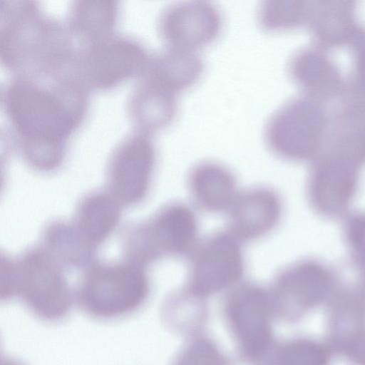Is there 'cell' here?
Returning a JSON list of instances; mask_svg holds the SVG:
<instances>
[{
    "label": "cell",
    "mask_w": 365,
    "mask_h": 365,
    "mask_svg": "<svg viewBox=\"0 0 365 365\" xmlns=\"http://www.w3.org/2000/svg\"><path fill=\"white\" fill-rule=\"evenodd\" d=\"M88 91L71 70L11 75L1 86L9 137L29 166L47 172L61 165L68 141L86 118Z\"/></svg>",
    "instance_id": "cell-1"
},
{
    "label": "cell",
    "mask_w": 365,
    "mask_h": 365,
    "mask_svg": "<svg viewBox=\"0 0 365 365\" xmlns=\"http://www.w3.org/2000/svg\"><path fill=\"white\" fill-rule=\"evenodd\" d=\"M65 23L36 1L0 0V62L11 75H49L71 69L76 51Z\"/></svg>",
    "instance_id": "cell-2"
},
{
    "label": "cell",
    "mask_w": 365,
    "mask_h": 365,
    "mask_svg": "<svg viewBox=\"0 0 365 365\" xmlns=\"http://www.w3.org/2000/svg\"><path fill=\"white\" fill-rule=\"evenodd\" d=\"M0 297L17 298L38 319L57 322L74 302L61 264L46 250L31 249L17 259L1 257Z\"/></svg>",
    "instance_id": "cell-3"
},
{
    "label": "cell",
    "mask_w": 365,
    "mask_h": 365,
    "mask_svg": "<svg viewBox=\"0 0 365 365\" xmlns=\"http://www.w3.org/2000/svg\"><path fill=\"white\" fill-rule=\"evenodd\" d=\"M149 292L145 267L128 260L96 263L91 264L81 276L74 300L89 317L113 320L139 309Z\"/></svg>",
    "instance_id": "cell-4"
},
{
    "label": "cell",
    "mask_w": 365,
    "mask_h": 365,
    "mask_svg": "<svg viewBox=\"0 0 365 365\" xmlns=\"http://www.w3.org/2000/svg\"><path fill=\"white\" fill-rule=\"evenodd\" d=\"M329 119L327 103L301 93L287 99L267 118L264 143L284 160L311 161L322 148Z\"/></svg>",
    "instance_id": "cell-5"
},
{
    "label": "cell",
    "mask_w": 365,
    "mask_h": 365,
    "mask_svg": "<svg viewBox=\"0 0 365 365\" xmlns=\"http://www.w3.org/2000/svg\"><path fill=\"white\" fill-rule=\"evenodd\" d=\"M198 232V220L192 207L173 202L127 230L123 249L126 260L146 267L165 257H189L200 241Z\"/></svg>",
    "instance_id": "cell-6"
},
{
    "label": "cell",
    "mask_w": 365,
    "mask_h": 365,
    "mask_svg": "<svg viewBox=\"0 0 365 365\" xmlns=\"http://www.w3.org/2000/svg\"><path fill=\"white\" fill-rule=\"evenodd\" d=\"M150 55L136 38L114 32L79 43L71 70L88 90L106 91L143 75Z\"/></svg>",
    "instance_id": "cell-7"
},
{
    "label": "cell",
    "mask_w": 365,
    "mask_h": 365,
    "mask_svg": "<svg viewBox=\"0 0 365 365\" xmlns=\"http://www.w3.org/2000/svg\"><path fill=\"white\" fill-rule=\"evenodd\" d=\"M222 312L242 356L261 360L272 346L274 309L269 287L254 282L228 290Z\"/></svg>",
    "instance_id": "cell-8"
},
{
    "label": "cell",
    "mask_w": 365,
    "mask_h": 365,
    "mask_svg": "<svg viewBox=\"0 0 365 365\" xmlns=\"http://www.w3.org/2000/svg\"><path fill=\"white\" fill-rule=\"evenodd\" d=\"M188 257L185 286L204 298L231 289L245 274L241 242L228 230L208 235Z\"/></svg>",
    "instance_id": "cell-9"
},
{
    "label": "cell",
    "mask_w": 365,
    "mask_h": 365,
    "mask_svg": "<svg viewBox=\"0 0 365 365\" xmlns=\"http://www.w3.org/2000/svg\"><path fill=\"white\" fill-rule=\"evenodd\" d=\"M156 163L150 135L133 131L112 150L106 166L108 192L122 205H135L147 195Z\"/></svg>",
    "instance_id": "cell-10"
},
{
    "label": "cell",
    "mask_w": 365,
    "mask_h": 365,
    "mask_svg": "<svg viewBox=\"0 0 365 365\" xmlns=\"http://www.w3.org/2000/svg\"><path fill=\"white\" fill-rule=\"evenodd\" d=\"M361 170L324 155L310 161L306 180V197L319 216L336 219L348 213L356 195Z\"/></svg>",
    "instance_id": "cell-11"
},
{
    "label": "cell",
    "mask_w": 365,
    "mask_h": 365,
    "mask_svg": "<svg viewBox=\"0 0 365 365\" xmlns=\"http://www.w3.org/2000/svg\"><path fill=\"white\" fill-rule=\"evenodd\" d=\"M222 26V16L213 3L204 0L171 3L158 13L157 34L167 47L195 51L212 42Z\"/></svg>",
    "instance_id": "cell-12"
},
{
    "label": "cell",
    "mask_w": 365,
    "mask_h": 365,
    "mask_svg": "<svg viewBox=\"0 0 365 365\" xmlns=\"http://www.w3.org/2000/svg\"><path fill=\"white\" fill-rule=\"evenodd\" d=\"M287 70L302 93L324 103L344 94L346 76L329 51L313 43L291 53Z\"/></svg>",
    "instance_id": "cell-13"
},
{
    "label": "cell",
    "mask_w": 365,
    "mask_h": 365,
    "mask_svg": "<svg viewBox=\"0 0 365 365\" xmlns=\"http://www.w3.org/2000/svg\"><path fill=\"white\" fill-rule=\"evenodd\" d=\"M279 195L267 186L238 192L227 211V230L240 242L257 240L279 225L282 215Z\"/></svg>",
    "instance_id": "cell-14"
},
{
    "label": "cell",
    "mask_w": 365,
    "mask_h": 365,
    "mask_svg": "<svg viewBox=\"0 0 365 365\" xmlns=\"http://www.w3.org/2000/svg\"><path fill=\"white\" fill-rule=\"evenodd\" d=\"M177 110L176 92L145 75L137 79L125 102L133 130L149 135L169 125Z\"/></svg>",
    "instance_id": "cell-15"
},
{
    "label": "cell",
    "mask_w": 365,
    "mask_h": 365,
    "mask_svg": "<svg viewBox=\"0 0 365 365\" xmlns=\"http://www.w3.org/2000/svg\"><path fill=\"white\" fill-rule=\"evenodd\" d=\"M360 24L354 1H309L305 26L313 43L326 50L347 46Z\"/></svg>",
    "instance_id": "cell-16"
},
{
    "label": "cell",
    "mask_w": 365,
    "mask_h": 365,
    "mask_svg": "<svg viewBox=\"0 0 365 365\" xmlns=\"http://www.w3.org/2000/svg\"><path fill=\"white\" fill-rule=\"evenodd\" d=\"M186 184L194 205L211 214L227 212L238 193L233 173L225 165L210 160L192 165Z\"/></svg>",
    "instance_id": "cell-17"
},
{
    "label": "cell",
    "mask_w": 365,
    "mask_h": 365,
    "mask_svg": "<svg viewBox=\"0 0 365 365\" xmlns=\"http://www.w3.org/2000/svg\"><path fill=\"white\" fill-rule=\"evenodd\" d=\"M113 0H75L69 3L65 24L79 43L115 32L119 6Z\"/></svg>",
    "instance_id": "cell-18"
},
{
    "label": "cell",
    "mask_w": 365,
    "mask_h": 365,
    "mask_svg": "<svg viewBox=\"0 0 365 365\" xmlns=\"http://www.w3.org/2000/svg\"><path fill=\"white\" fill-rule=\"evenodd\" d=\"M121 206L108 192L91 193L79 202L72 223L82 237L97 248L116 227Z\"/></svg>",
    "instance_id": "cell-19"
},
{
    "label": "cell",
    "mask_w": 365,
    "mask_h": 365,
    "mask_svg": "<svg viewBox=\"0 0 365 365\" xmlns=\"http://www.w3.org/2000/svg\"><path fill=\"white\" fill-rule=\"evenodd\" d=\"M202 70V58L195 51L165 46L151 53L143 75L177 92L195 83Z\"/></svg>",
    "instance_id": "cell-20"
},
{
    "label": "cell",
    "mask_w": 365,
    "mask_h": 365,
    "mask_svg": "<svg viewBox=\"0 0 365 365\" xmlns=\"http://www.w3.org/2000/svg\"><path fill=\"white\" fill-rule=\"evenodd\" d=\"M43 248L61 265L79 267L91 262L96 249L87 242L72 222L55 221L43 236Z\"/></svg>",
    "instance_id": "cell-21"
},
{
    "label": "cell",
    "mask_w": 365,
    "mask_h": 365,
    "mask_svg": "<svg viewBox=\"0 0 365 365\" xmlns=\"http://www.w3.org/2000/svg\"><path fill=\"white\" fill-rule=\"evenodd\" d=\"M207 314L205 298L185 285L173 292L164 302L163 315L175 329L192 333L203 324Z\"/></svg>",
    "instance_id": "cell-22"
},
{
    "label": "cell",
    "mask_w": 365,
    "mask_h": 365,
    "mask_svg": "<svg viewBox=\"0 0 365 365\" xmlns=\"http://www.w3.org/2000/svg\"><path fill=\"white\" fill-rule=\"evenodd\" d=\"M309 1L264 0L257 9L261 27L269 31L284 30L304 25Z\"/></svg>",
    "instance_id": "cell-23"
},
{
    "label": "cell",
    "mask_w": 365,
    "mask_h": 365,
    "mask_svg": "<svg viewBox=\"0 0 365 365\" xmlns=\"http://www.w3.org/2000/svg\"><path fill=\"white\" fill-rule=\"evenodd\" d=\"M347 46L351 52V65L346 76V90L342 96L365 106L364 25H359Z\"/></svg>",
    "instance_id": "cell-24"
},
{
    "label": "cell",
    "mask_w": 365,
    "mask_h": 365,
    "mask_svg": "<svg viewBox=\"0 0 365 365\" xmlns=\"http://www.w3.org/2000/svg\"><path fill=\"white\" fill-rule=\"evenodd\" d=\"M343 238L355 274L365 282V212L348 215L343 225Z\"/></svg>",
    "instance_id": "cell-25"
},
{
    "label": "cell",
    "mask_w": 365,
    "mask_h": 365,
    "mask_svg": "<svg viewBox=\"0 0 365 365\" xmlns=\"http://www.w3.org/2000/svg\"><path fill=\"white\" fill-rule=\"evenodd\" d=\"M171 365H228L217 344L210 339L192 336L180 350Z\"/></svg>",
    "instance_id": "cell-26"
},
{
    "label": "cell",
    "mask_w": 365,
    "mask_h": 365,
    "mask_svg": "<svg viewBox=\"0 0 365 365\" xmlns=\"http://www.w3.org/2000/svg\"><path fill=\"white\" fill-rule=\"evenodd\" d=\"M1 365H22V364H21L16 361L7 359L5 361V364H2Z\"/></svg>",
    "instance_id": "cell-27"
}]
</instances>
